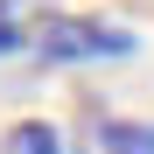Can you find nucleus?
<instances>
[{
  "label": "nucleus",
  "mask_w": 154,
  "mask_h": 154,
  "mask_svg": "<svg viewBox=\"0 0 154 154\" xmlns=\"http://www.w3.org/2000/svg\"><path fill=\"white\" fill-rule=\"evenodd\" d=\"M133 49V35L112 28V21H77V14H56L35 28V56L49 63H84V56H126Z\"/></svg>",
  "instance_id": "1"
},
{
  "label": "nucleus",
  "mask_w": 154,
  "mask_h": 154,
  "mask_svg": "<svg viewBox=\"0 0 154 154\" xmlns=\"http://www.w3.org/2000/svg\"><path fill=\"white\" fill-rule=\"evenodd\" d=\"M35 28H42V0H0V56L35 49Z\"/></svg>",
  "instance_id": "2"
},
{
  "label": "nucleus",
  "mask_w": 154,
  "mask_h": 154,
  "mask_svg": "<svg viewBox=\"0 0 154 154\" xmlns=\"http://www.w3.org/2000/svg\"><path fill=\"white\" fill-rule=\"evenodd\" d=\"M98 154H154V119H98Z\"/></svg>",
  "instance_id": "3"
},
{
  "label": "nucleus",
  "mask_w": 154,
  "mask_h": 154,
  "mask_svg": "<svg viewBox=\"0 0 154 154\" xmlns=\"http://www.w3.org/2000/svg\"><path fill=\"white\" fill-rule=\"evenodd\" d=\"M0 154H63V133L49 119H14L7 140H0Z\"/></svg>",
  "instance_id": "4"
}]
</instances>
